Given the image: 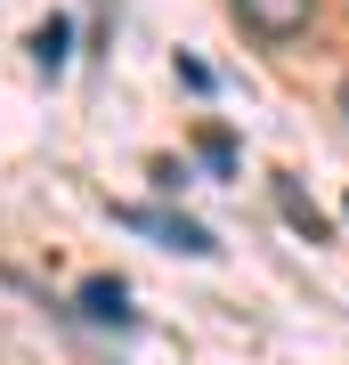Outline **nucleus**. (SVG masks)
<instances>
[{"label":"nucleus","mask_w":349,"mask_h":365,"mask_svg":"<svg viewBox=\"0 0 349 365\" xmlns=\"http://www.w3.org/2000/svg\"><path fill=\"white\" fill-rule=\"evenodd\" d=\"M276 203H285V220H293L300 235H309V244H325V211H317L309 195H300V187H293V179H276Z\"/></svg>","instance_id":"7ed1b4c3"},{"label":"nucleus","mask_w":349,"mask_h":365,"mask_svg":"<svg viewBox=\"0 0 349 365\" xmlns=\"http://www.w3.org/2000/svg\"><path fill=\"white\" fill-rule=\"evenodd\" d=\"M236 16H244L260 41H293V33H309L317 0H236Z\"/></svg>","instance_id":"f03ea898"},{"label":"nucleus","mask_w":349,"mask_h":365,"mask_svg":"<svg viewBox=\"0 0 349 365\" xmlns=\"http://www.w3.org/2000/svg\"><path fill=\"white\" fill-rule=\"evenodd\" d=\"M203 163H211V170H236V146H228V130H203Z\"/></svg>","instance_id":"423d86ee"},{"label":"nucleus","mask_w":349,"mask_h":365,"mask_svg":"<svg viewBox=\"0 0 349 365\" xmlns=\"http://www.w3.org/2000/svg\"><path fill=\"white\" fill-rule=\"evenodd\" d=\"M341 106H349V81H341Z\"/></svg>","instance_id":"0eeeda50"},{"label":"nucleus","mask_w":349,"mask_h":365,"mask_svg":"<svg viewBox=\"0 0 349 365\" xmlns=\"http://www.w3.org/2000/svg\"><path fill=\"white\" fill-rule=\"evenodd\" d=\"M81 317H98V325H122V284H106V276H90V284H81Z\"/></svg>","instance_id":"20e7f679"},{"label":"nucleus","mask_w":349,"mask_h":365,"mask_svg":"<svg viewBox=\"0 0 349 365\" xmlns=\"http://www.w3.org/2000/svg\"><path fill=\"white\" fill-rule=\"evenodd\" d=\"M114 220L122 227H138V235H155V244H171V252H187V260H211V227H195V220H179V211H155V203H114Z\"/></svg>","instance_id":"f257e3e1"},{"label":"nucleus","mask_w":349,"mask_h":365,"mask_svg":"<svg viewBox=\"0 0 349 365\" xmlns=\"http://www.w3.org/2000/svg\"><path fill=\"white\" fill-rule=\"evenodd\" d=\"M33 57H41V66H49V73L65 66V16H49V25L33 33Z\"/></svg>","instance_id":"39448f33"}]
</instances>
